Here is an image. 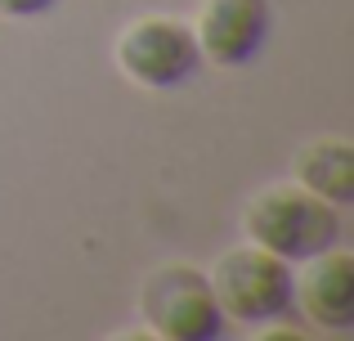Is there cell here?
Here are the masks:
<instances>
[{
  "label": "cell",
  "mask_w": 354,
  "mask_h": 341,
  "mask_svg": "<svg viewBox=\"0 0 354 341\" xmlns=\"http://www.w3.org/2000/svg\"><path fill=\"white\" fill-rule=\"evenodd\" d=\"M242 229L247 243L265 247V252L283 256L287 265H301L310 256L337 247L341 238V207L328 198L310 193L305 184H269L242 211Z\"/></svg>",
  "instance_id": "cell-1"
},
{
  "label": "cell",
  "mask_w": 354,
  "mask_h": 341,
  "mask_svg": "<svg viewBox=\"0 0 354 341\" xmlns=\"http://www.w3.org/2000/svg\"><path fill=\"white\" fill-rule=\"evenodd\" d=\"M211 292H216V306L225 319L238 324H269V319H283L292 310V292H296V274L283 256L265 252V247L247 243L225 252L207 274Z\"/></svg>",
  "instance_id": "cell-2"
},
{
  "label": "cell",
  "mask_w": 354,
  "mask_h": 341,
  "mask_svg": "<svg viewBox=\"0 0 354 341\" xmlns=\"http://www.w3.org/2000/svg\"><path fill=\"white\" fill-rule=\"evenodd\" d=\"M139 319L162 341H216L229 319L198 265H157L139 288Z\"/></svg>",
  "instance_id": "cell-3"
},
{
  "label": "cell",
  "mask_w": 354,
  "mask_h": 341,
  "mask_svg": "<svg viewBox=\"0 0 354 341\" xmlns=\"http://www.w3.org/2000/svg\"><path fill=\"white\" fill-rule=\"evenodd\" d=\"M117 68L144 90H175L202 68V50L189 23L148 14L117 36Z\"/></svg>",
  "instance_id": "cell-4"
},
{
  "label": "cell",
  "mask_w": 354,
  "mask_h": 341,
  "mask_svg": "<svg viewBox=\"0 0 354 341\" xmlns=\"http://www.w3.org/2000/svg\"><path fill=\"white\" fill-rule=\"evenodd\" d=\"M274 27V0H207L198 14V50L216 68H242L269 41Z\"/></svg>",
  "instance_id": "cell-5"
},
{
  "label": "cell",
  "mask_w": 354,
  "mask_h": 341,
  "mask_svg": "<svg viewBox=\"0 0 354 341\" xmlns=\"http://www.w3.org/2000/svg\"><path fill=\"white\" fill-rule=\"evenodd\" d=\"M305 270L296 274L292 306L323 333H350L354 328V256L341 247L301 261Z\"/></svg>",
  "instance_id": "cell-6"
},
{
  "label": "cell",
  "mask_w": 354,
  "mask_h": 341,
  "mask_svg": "<svg viewBox=\"0 0 354 341\" xmlns=\"http://www.w3.org/2000/svg\"><path fill=\"white\" fill-rule=\"evenodd\" d=\"M292 180L346 211L354 202V144L341 140V135H323V140L301 144L292 158Z\"/></svg>",
  "instance_id": "cell-7"
},
{
  "label": "cell",
  "mask_w": 354,
  "mask_h": 341,
  "mask_svg": "<svg viewBox=\"0 0 354 341\" xmlns=\"http://www.w3.org/2000/svg\"><path fill=\"white\" fill-rule=\"evenodd\" d=\"M54 5H59V0H0V18H36Z\"/></svg>",
  "instance_id": "cell-8"
}]
</instances>
